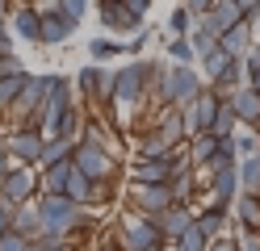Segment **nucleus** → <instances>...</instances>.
<instances>
[{
	"mask_svg": "<svg viewBox=\"0 0 260 251\" xmlns=\"http://www.w3.org/2000/svg\"><path fill=\"white\" fill-rule=\"evenodd\" d=\"M155 92H159V100H164V105H172V109H189L193 100L206 92V80L193 71V67H168V71L159 76Z\"/></svg>",
	"mask_w": 260,
	"mask_h": 251,
	"instance_id": "nucleus-1",
	"label": "nucleus"
},
{
	"mask_svg": "<svg viewBox=\"0 0 260 251\" xmlns=\"http://www.w3.org/2000/svg\"><path fill=\"white\" fill-rule=\"evenodd\" d=\"M38 218H42V234H63V239H68L72 230L88 226V218H84V209H80L76 201H68V197H51V193H42V201H38Z\"/></svg>",
	"mask_w": 260,
	"mask_h": 251,
	"instance_id": "nucleus-2",
	"label": "nucleus"
},
{
	"mask_svg": "<svg viewBox=\"0 0 260 251\" xmlns=\"http://www.w3.org/2000/svg\"><path fill=\"white\" fill-rule=\"evenodd\" d=\"M151 88V63H126L122 71H113V100L118 105H139Z\"/></svg>",
	"mask_w": 260,
	"mask_h": 251,
	"instance_id": "nucleus-3",
	"label": "nucleus"
},
{
	"mask_svg": "<svg viewBox=\"0 0 260 251\" xmlns=\"http://www.w3.org/2000/svg\"><path fill=\"white\" fill-rule=\"evenodd\" d=\"M118 243L122 251H164V234H159V226L151 222L147 213H135V218H126V226L118 234Z\"/></svg>",
	"mask_w": 260,
	"mask_h": 251,
	"instance_id": "nucleus-4",
	"label": "nucleus"
},
{
	"mask_svg": "<svg viewBox=\"0 0 260 251\" xmlns=\"http://www.w3.org/2000/svg\"><path fill=\"white\" fill-rule=\"evenodd\" d=\"M72 163H76V172L88 176L92 184H105V180L113 176V155H109L105 147H92V142H76Z\"/></svg>",
	"mask_w": 260,
	"mask_h": 251,
	"instance_id": "nucleus-5",
	"label": "nucleus"
},
{
	"mask_svg": "<svg viewBox=\"0 0 260 251\" xmlns=\"http://www.w3.org/2000/svg\"><path fill=\"white\" fill-rule=\"evenodd\" d=\"M210 205H231L239 197V163L231 159H210Z\"/></svg>",
	"mask_w": 260,
	"mask_h": 251,
	"instance_id": "nucleus-6",
	"label": "nucleus"
},
{
	"mask_svg": "<svg viewBox=\"0 0 260 251\" xmlns=\"http://www.w3.org/2000/svg\"><path fill=\"white\" fill-rule=\"evenodd\" d=\"M29 197H34V172H29L25 163H21V167H9L5 180H0V205L21 209Z\"/></svg>",
	"mask_w": 260,
	"mask_h": 251,
	"instance_id": "nucleus-7",
	"label": "nucleus"
},
{
	"mask_svg": "<svg viewBox=\"0 0 260 251\" xmlns=\"http://www.w3.org/2000/svg\"><path fill=\"white\" fill-rule=\"evenodd\" d=\"M218 105H222V96L214 88H206L189 109H181L185 113V130L189 134H210V130H214V117H218Z\"/></svg>",
	"mask_w": 260,
	"mask_h": 251,
	"instance_id": "nucleus-8",
	"label": "nucleus"
},
{
	"mask_svg": "<svg viewBox=\"0 0 260 251\" xmlns=\"http://www.w3.org/2000/svg\"><path fill=\"white\" fill-rule=\"evenodd\" d=\"M239 21H243V9L235 5V0H214V5H210V13L198 17V25H202L206 33H214V38H222V33L235 29Z\"/></svg>",
	"mask_w": 260,
	"mask_h": 251,
	"instance_id": "nucleus-9",
	"label": "nucleus"
},
{
	"mask_svg": "<svg viewBox=\"0 0 260 251\" xmlns=\"http://www.w3.org/2000/svg\"><path fill=\"white\" fill-rule=\"evenodd\" d=\"M96 9H101V25L109 33H139L143 29V17H135L122 0H101Z\"/></svg>",
	"mask_w": 260,
	"mask_h": 251,
	"instance_id": "nucleus-10",
	"label": "nucleus"
},
{
	"mask_svg": "<svg viewBox=\"0 0 260 251\" xmlns=\"http://www.w3.org/2000/svg\"><path fill=\"white\" fill-rule=\"evenodd\" d=\"M193 218H198V213H189V205H168L164 213H155L151 218V222L159 226V234H164V243H176V239H181V234L193 226Z\"/></svg>",
	"mask_w": 260,
	"mask_h": 251,
	"instance_id": "nucleus-11",
	"label": "nucleus"
},
{
	"mask_svg": "<svg viewBox=\"0 0 260 251\" xmlns=\"http://www.w3.org/2000/svg\"><path fill=\"white\" fill-rule=\"evenodd\" d=\"M80 92L88 100H113V71H101L96 63H88L80 71Z\"/></svg>",
	"mask_w": 260,
	"mask_h": 251,
	"instance_id": "nucleus-12",
	"label": "nucleus"
},
{
	"mask_svg": "<svg viewBox=\"0 0 260 251\" xmlns=\"http://www.w3.org/2000/svg\"><path fill=\"white\" fill-rule=\"evenodd\" d=\"M72 33H76V21H68L59 9H46L42 13V38H38L42 46H63Z\"/></svg>",
	"mask_w": 260,
	"mask_h": 251,
	"instance_id": "nucleus-13",
	"label": "nucleus"
},
{
	"mask_svg": "<svg viewBox=\"0 0 260 251\" xmlns=\"http://www.w3.org/2000/svg\"><path fill=\"white\" fill-rule=\"evenodd\" d=\"M42 147H46V138H42L38 130H17V134H9V151H13L25 167L42 159Z\"/></svg>",
	"mask_w": 260,
	"mask_h": 251,
	"instance_id": "nucleus-14",
	"label": "nucleus"
},
{
	"mask_svg": "<svg viewBox=\"0 0 260 251\" xmlns=\"http://www.w3.org/2000/svg\"><path fill=\"white\" fill-rule=\"evenodd\" d=\"M226 105L235 109V117H239V126H252V130L260 126V92H252L248 84H243L239 92H231V96H226Z\"/></svg>",
	"mask_w": 260,
	"mask_h": 251,
	"instance_id": "nucleus-15",
	"label": "nucleus"
},
{
	"mask_svg": "<svg viewBox=\"0 0 260 251\" xmlns=\"http://www.w3.org/2000/svg\"><path fill=\"white\" fill-rule=\"evenodd\" d=\"M135 205L147 213V218H155V213H164L168 205H176V201H172L168 184H147V189H135Z\"/></svg>",
	"mask_w": 260,
	"mask_h": 251,
	"instance_id": "nucleus-16",
	"label": "nucleus"
},
{
	"mask_svg": "<svg viewBox=\"0 0 260 251\" xmlns=\"http://www.w3.org/2000/svg\"><path fill=\"white\" fill-rule=\"evenodd\" d=\"M155 134H159V138H164L168 147H181V138H185V134H189V130H185V113L168 105L164 113L155 117Z\"/></svg>",
	"mask_w": 260,
	"mask_h": 251,
	"instance_id": "nucleus-17",
	"label": "nucleus"
},
{
	"mask_svg": "<svg viewBox=\"0 0 260 251\" xmlns=\"http://www.w3.org/2000/svg\"><path fill=\"white\" fill-rule=\"evenodd\" d=\"M130 180H135V189H147V184H168V180H172V163L139 159V163H135V172H130Z\"/></svg>",
	"mask_w": 260,
	"mask_h": 251,
	"instance_id": "nucleus-18",
	"label": "nucleus"
},
{
	"mask_svg": "<svg viewBox=\"0 0 260 251\" xmlns=\"http://www.w3.org/2000/svg\"><path fill=\"white\" fill-rule=\"evenodd\" d=\"M218 46H222L231 59H243V55L252 50V21H239L235 29H226L222 38H218Z\"/></svg>",
	"mask_w": 260,
	"mask_h": 251,
	"instance_id": "nucleus-19",
	"label": "nucleus"
},
{
	"mask_svg": "<svg viewBox=\"0 0 260 251\" xmlns=\"http://www.w3.org/2000/svg\"><path fill=\"white\" fill-rule=\"evenodd\" d=\"M13 29H17V38L38 42L42 38V13L38 9H17V13H13Z\"/></svg>",
	"mask_w": 260,
	"mask_h": 251,
	"instance_id": "nucleus-20",
	"label": "nucleus"
},
{
	"mask_svg": "<svg viewBox=\"0 0 260 251\" xmlns=\"http://www.w3.org/2000/svg\"><path fill=\"white\" fill-rule=\"evenodd\" d=\"M13 234H21L25 243H38L42 239V218H38V209H17L13 213Z\"/></svg>",
	"mask_w": 260,
	"mask_h": 251,
	"instance_id": "nucleus-21",
	"label": "nucleus"
},
{
	"mask_svg": "<svg viewBox=\"0 0 260 251\" xmlns=\"http://www.w3.org/2000/svg\"><path fill=\"white\" fill-rule=\"evenodd\" d=\"M193 226H198L210 243H214V239H222V226H226V205H210L206 213H198V218H193Z\"/></svg>",
	"mask_w": 260,
	"mask_h": 251,
	"instance_id": "nucleus-22",
	"label": "nucleus"
},
{
	"mask_svg": "<svg viewBox=\"0 0 260 251\" xmlns=\"http://www.w3.org/2000/svg\"><path fill=\"white\" fill-rule=\"evenodd\" d=\"M235 222L243 226V234H248V230H260V197H248V193H239L235 197Z\"/></svg>",
	"mask_w": 260,
	"mask_h": 251,
	"instance_id": "nucleus-23",
	"label": "nucleus"
},
{
	"mask_svg": "<svg viewBox=\"0 0 260 251\" xmlns=\"http://www.w3.org/2000/svg\"><path fill=\"white\" fill-rule=\"evenodd\" d=\"M72 151H76V142H68V138H46L38 167H55V163H68V159H72Z\"/></svg>",
	"mask_w": 260,
	"mask_h": 251,
	"instance_id": "nucleus-24",
	"label": "nucleus"
},
{
	"mask_svg": "<svg viewBox=\"0 0 260 251\" xmlns=\"http://www.w3.org/2000/svg\"><path fill=\"white\" fill-rule=\"evenodd\" d=\"M214 155H218V138H214V134H193V142H189V159L206 167Z\"/></svg>",
	"mask_w": 260,
	"mask_h": 251,
	"instance_id": "nucleus-25",
	"label": "nucleus"
},
{
	"mask_svg": "<svg viewBox=\"0 0 260 251\" xmlns=\"http://www.w3.org/2000/svg\"><path fill=\"white\" fill-rule=\"evenodd\" d=\"M198 63H202V80H206V84H214V80L226 71V67H231V55H226V50L218 46V50H210V55H206V59H198Z\"/></svg>",
	"mask_w": 260,
	"mask_h": 251,
	"instance_id": "nucleus-26",
	"label": "nucleus"
},
{
	"mask_svg": "<svg viewBox=\"0 0 260 251\" xmlns=\"http://www.w3.org/2000/svg\"><path fill=\"white\" fill-rule=\"evenodd\" d=\"M239 189L248 193V197H260V155H252V159L239 163Z\"/></svg>",
	"mask_w": 260,
	"mask_h": 251,
	"instance_id": "nucleus-27",
	"label": "nucleus"
},
{
	"mask_svg": "<svg viewBox=\"0 0 260 251\" xmlns=\"http://www.w3.org/2000/svg\"><path fill=\"white\" fill-rule=\"evenodd\" d=\"M193 25H198V17H193L185 5H181V9H172V17H168V38H189Z\"/></svg>",
	"mask_w": 260,
	"mask_h": 251,
	"instance_id": "nucleus-28",
	"label": "nucleus"
},
{
	"mask_svg": "<svg viewBox=\"0 0 260 251\" xmlns=\"http://www.w3.org/2000/svg\"><path fill=\"white\" fill-rule=\"evenodd\" d=\"M88 55H92V63H105L113 55H126V42H118V38H92L88 42Z\"/></svg>",
	"mask_w": 260,
	"mask_h": 251,
	"instance_id": "nucleus-29",
	"label": "nucleus"
},
{
	"mask_svg": "<svg viewBox=\"0 0 260 251\" xmlns=\"http://www.w3.org/2000/svg\"><path fill=\"white\" fill-rule=\"evenodd\" d=\"M25 71L21 76H9V80H0V109H9V105H17L21 100V92H25Z\"/></svg>",
	"mask_w": 260,
	"mask_h": 251,
	"instance_id": "nucleus-30",
	"label": "nucleus"
},
{
	"mask_svg": "<svg viewBox=\"0 0 260 251\" xmlns=\"http://www.w3.org/2000/svg\"><path fill=\"white\" fill-rule=\"evenodd\" d=\"M168 59L176 63V67H193V46H189V38H168Z\"/></svg>",
	"mask_w": 260,
	"mask_h": 251,
	"instance_id": "nucleus-31",
	"label": "nucleus"
},
{
	"mask_svg": "<svg viewBox=\"0 0 260 251\" xmlns=\"http://www.w3.org/2000/svg\"><path fill=\"white\" fill-rule=\"evenodd\" d=\"M189 46H193V55H198V59H206L210 50H218V38H214V33H206L202 25H193V33H189Z\"/></svg>",
	"mask_w": 260,
	"mask_h": 251,
	"instance_id": "nucleus-32",
	"label": "nucleus"
},
{
	"mask_svg": "<svg viewBox=\"0 0 260 251\" xmlns=\"http://www.w3.org/2000/svg\"><path fill=\"white\" fill-rule=\"evenodd\" d=\"M206 247H210V239H206V234H202L198 226H189V230L181 234V239L172 243V251H206Z\"/></svg>",
	"mask_w": 260,
	"mask_h": 251,
	"instance_id": "nucleus-33",
	"label": "nucleus"
},
{
	"mask_svg": "<svg viewBox=\"0 0 260 251\" xmlns=\"http://www.w3.org/2000/svg\"><path fill=\"white\" fill-rule=\"evenodd\" d=\"M235 155H243V159L260 155V134H252V130H235Z\"/></svg>",
	"mask_w": 260,
	"mask_h": 251,
	"instance_id": "nucleus-34",
	"label": "nucleus"
},
{
	"mask_svg": "<svg viewBox=\"0 0 260 251\" xmlns=\"http://www.w3.org/2000/svg\"><path fill=\"white\" fill-rule=\"evenodd\" d=\"M88 5H92V0H55V9L68 17V21H76V25H80V17L88 13Z\"/></svg>",
	"mask_w": 260,
	"mask_h": 251,
	"instance_id": "nucleus-35",
	"label": "nucleus"
},
{
	"mask_svg": "<svg viewBox=\"0 0 260 251\" xmlns=\"http://www.w3.org/2000/svg\"><path fill=\"white\" fill-rule=\"evenodd\" d=\"M21 71H25V67H21V59L13 55V50H9V55H0V80H9V76H21Z\"/></svg>",
	"mask_w": 260,
	"mask_h": 251,
	"instance_id": "nucleus-36",
	"label": "nucleus"
},
{
	"mask_svg": "<svg viewBox=\"0 0 260 251\" xmlns=\"http://www.w3.org/2000/svg\"><path fill=\"white\" fill-rule=\"evenodd\" d=\"M235 5L243 9V21H252V25L260 21V0H235Z\"/></svg>",
	"mask_w": 260,
	"mask_h": 251,
	"instance_id": "nucleus-37",
	"label": "nucleus"
},
{
	"mask_svg": "<svg viewBox=\"0 0 260 251\" xmlns=\"http://www.w3.org/2000/svg\"><path fill=\"white\" fill-rule=\"evenodd\" d=\"M25 247H29V243L21 239V234H13V230L5 234V239H0V251H25Z\"/></svg>",
	"mask_w": 260,
	"mask_h": 251,
	"instance_id": "nucleus-38",
	"label": "nucleus"
},
{
	"mask_svg": "<svg viewBox=\"0 0 260 251\" xmlns=\"http://www.w3.org/2000/svg\"><path fill=\"white\" fill-rule=\"evenodd\" d=\"M239 251H260V230H248L239 239Z\"/></svg>",
	"mask_w": 260,
	"mask_h": 251,
	"instance_id": "nucleus-39",
	"label": "nucleus"
},
{
	"mask_svg": "<svg viewBox=\"0 0 260 251\" xmlns=\"http://www.w3.org/2000/svg\"><path fill=\"white\" fill-rule=\"evenodd\" d=\"M122 5L135 13V17H147V13H151V0H122Z\"/></svg>",
	"mask_w": 260,
	"mask_h": 251,
	"instance_id": "nucleus-40",
	"label": "nucleus"
},
{
	"mask_svg": "<svg viewBox=\"0 0 260 251\" xmlns=\"http://www.w3.org/2000/svg\"><path fill=\"white\" fill-rule=\"evenodd\" d=\"M13 213H17V209H9V205H0V239H5V234L13 230Z\"/></svg>",
	"mask_w": 260,
	"mask_h": 251,
	"instance_id": "nucleus-41",
	"label": "nucleus"
},
{
	"mask_svg": "<svg viewBox=\"0 0 260 251\" xmlns=\"http://www.w3.org/2000/svg\"><path fill=\"white\" fill-rule=\"evenodd\" d=\"M210 5H214V0H185V9H189L193 17H202V13H210Z\"/></svg>",
	"mask_w": 260,
	"mask_h": 251,
	"instance_id": "nucleus-42",
	"label": "nucleus"
},
{
	"mask_svg": "<svg viewBox=\"0 0 260 251\" xmlns=\"http://www.w3.org/2000/svg\"><path fill=\"white\" fill-rule=\"evenodd\" d=\"M206 251H239V243H231V239H214Z\"/></svg>",
	"mask_w": 260,
	"mask_h": 251,
	"instance_id": "nucleus-43",
	"label": "nucleus"
},
{
	"mask_svg": "<svg viewBox=\"0 0 260 251\" xmlns=\"http://www.w3.org/2000/svg\"><path fill=\"white\" fill-rule=\"evenodd\" d=\"M5 172H9V142H0V180H5Z\"/></svg>",
	"mask_w": 260,
	"mask_h": 251,
	"instance_id": "nucleus-44",
	"label": "nucleus"
},
{
	"mask_svg": "<svg viewBox=\"0 0 260 251\" xmlns=\"http://www.w3.org/2000/svg\"><path fill=\"white\" fill-rule=\"evenodd\" d=\"M0 55H9V29H5V21H0Z\"/></svg>",
	"mask_w": 260,
	"mask_h": 251,
	"instance_id": "nucleus-45",
	"label": "nucleus"
},
{
	"mask_svg": "<svg viewBox=\"0 0 260 251\" xmlns=\"http://www.w3.org/2000/svg\"><path fill=\"white\" fill-rule=\"evenodd\" d=\"M248 88H252V92H260V71H252V76H248Z\"/></svg>",
	"mask_w": 260,
	"mask_h": 251,
	"instance_id": "nucleus-46",
	"label": "nucleus"
},
{
	"mask_svg": "<svg viewBox=\"0 0 260 251\" xmlns=\"http://www.w3.org/2000/svg\"><path fill=\"white\" fill-rule=\"evenodd\" d=\"M92 251H122V243H101V247H92Z\"/></svg>",
	"mask_w": 260,
	"mask_h": 251,
	"instance_id": "nucleus-47",
	"label": "nucleus"
},
{
	"mask_svg": "<svg viewBox=\"0 0 260 251\" xmlns=\"http://www.w3.org/2000/svg\"><path fill=\"white\" fill-rule=\"evenodd\" d=\"M5 17H13V13H9V0H0V21H5Z\"/></svg>",
	"mask_w": 260,
	"mask_h": 251,
	"instance_id": "nucleus-48",
	"label": "nucleus"
},
{
	"mask_svg": "<svg viewBox=\"0 0 260 251\" xmlns=\"http://www.w3.org/2000/svg\"><path fill=\"white\" fill-rule=\"evenodd\" d=\"M25 251H46V247H38V243H29V247H25Z\"/></svg>",
	"mask_w": 260,
	"mask_h": 251,
	"instance_id": "nucleus-49",
	"label": "nucleus"
},
{
	"mask_svg": "<svg viewBox=\"0 0 260 251\" xmlns=\"http://www.w3.org/2000/svg\"><path fill=\"white\" fill-rule=\"evenodd\" d=\"M256 134H260V126H256Z\"/></svg>",
	"mask_w": 260,
	"mask_h": 251,
	"instance_id": "nucleus-50",
	"label": "nucleus"
}]
</instances>
